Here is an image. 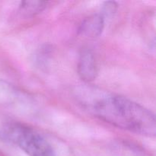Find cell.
<instances>
[{"label": "cell", "mask_w": 156, "mask_h": 156, "mask_svg": "<svg viewBox=\"0 0 156 156\" xmlns=\"http://www.w3.org/2000/svg\"><path fill=\"white\" fill-rule=\"evenodd\" d=\"M105 27V18L101 14H94L82 21L79 34L85 37L95 38L101 34Z\"/></svg>", "instance_id": "4"}, {"label": "cell", "mask_w": 156, "mask_h": 156, "mask_svg": "<svg viewBox=\"0 0 156 156\" xmlns=\"http://www.w3.org/2000/svg\"><path fill=\"white\" fill-rule=\"evenodd\" d=\"M78 74L85 82L94 81L98 76V66L95 57L91 50H82L78 62Z\"/></svg>", "instance_id": "3"}, {"label": "cell", "mask_w": 156, "mask_h": 156, "mask_svg": "<svg viewBox=\"0 0 156 156\" xmlns=\"http://www.w3.org/2000/svg\"><path fill=\"white\" fill-rule=\"evenodd\" d=\"M80 91L82 105L100 120L139 135L155 136V115L142 105L95 88H83Z\"/></svg>", "instance_id": "1"}, {"label": "cell", "mask_w": 156, "mask_h": 156, "mask_svg": "<svg viewBox=\"0 0 156 156\" xmlns=\"http://www.w3.org/2000/svg\"><path fill=\"white\" fill-rule=\"evenodd\" d=\"M47 3L43 1H24L20 4V11L24 15L33 16L42 12Z\"/></svg>", "instance_id": "5"}, {"label": "cell", "mask_w": 156, "mask_h": 156, "mask_svg": "<svg viewBox=\"0 0 156 156\" xmlns=\"http://www.w3.org/2000/svg\"><path fill=\"white\" fill-rule=\"evenodd\" d=\"M3 133L29 156H56L51 145L45 138L25 125L8 123L3 128Z\"/></svg>", "instance_id": "2"}, {"label": "cell", "mask_w": 156, "mask_h": 156, "mask_svg": "<svg viewBox=\"0 0 156 156\" xmlns=\"http://www.w3.org/2000/svg\"><path fill=\"white\" fill-rule=\"evenodd\" d=\"M117 8H118V5L115 2H105L103 5V7H102V14H101V15L103 17L111 16L116 13V12L117 11Z\"/></svg>", "instance_id": "6"}]
</instances>
